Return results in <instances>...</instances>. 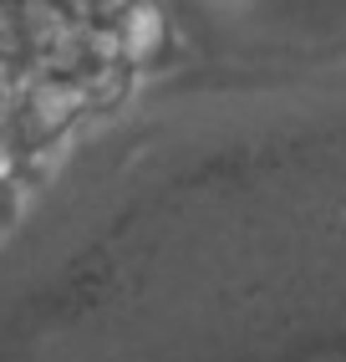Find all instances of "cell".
Masks as SVG:
<instances>
[{
  "mask_svg": "<svg viewBox=\"0 0 346 362\" xmlns=\"http://www.w3.org/2000/svg\"><path fill=\"white\" fill-rule=\"evenodd\" d=\"M112 36H117V57L122 66H138L158 52V41H163V16L153 0H128L122 6V16L112 21Z\"/></svg>",
  "mask_w": 346,
  "mask_h": 362,
  "instance_id": "obj_1",
  "label": "cell"
}]
</instances>
